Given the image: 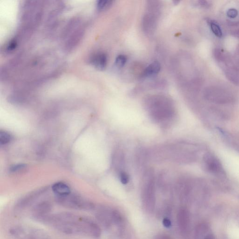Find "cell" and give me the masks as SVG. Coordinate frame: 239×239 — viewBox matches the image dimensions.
Instances as JSON below:
<instances>
[{"label": "cell", "instance_id": "cell-18", "mask_svg": "<svg viewBox=\"0 0 239 239\" xmlns=\"http://www.w3.org/2000/svg\"><path fill=\"white\" fill-rule=\"evenodd\" d=\"M198 2L199 5L204 8H208L211 5V2L207 1H199Z\"/></svg>", "mask_w": 239, "mask_h": 239}, {"label": "cell", "instance_id": "cell-19", "mask_svg": "<svg viewBox=\"0 0 239 239\" xmlns=\"http://www.w3.org/2000/svg\"><path fill=\"white\" fill-rule=\"evenodd\" d=\"M163 224L165 228H170L172 226V222L169 218H163Z\"/></svg>", "mask_w": 239, "mask_h": 239}, {"label": "cell", "instance_id": "cell-21", "mask_svg": "<svg viewBox=\"0 0 239 239\" xmlns=\"http://www.w3.org/2000/svg\"><path fill=\"white\" fill-rule=\"evenodd\" d=\"M233 34H234V36L238 37V38H239V29H238V30H235V31H234V32H233Z\"/></svg>", "mask_w": 239, "mask_h": 239}, {"label": "cell", "instance_id": "cell-16", "mask_svg": "<svg viewBox=\"0 0 239 239\" xmlns=\"http://www.w3.org/2000/svg\"><path fill=\"white\" fill-rule=\"evenodd\" d=\"M119 179L123 185H126L129 183L130 180L129 175L125 171H122L119 173Z\"/></svg>", "mask_w": 239, "mask_h": 239}, {"label": "cell", "instance_id": "cell-10", "mask_svg": "<svg viewBox=\"0 0 239 239\" xmlns=\"http://www.w3.org/2000/svg\"><path fill=\"white\" fill-rule=\"evenodd\" d=\"M161 66L159 63L155 61L147 67L144 71L143 75L145 77H151L157 75L160 71Z\"/></svg>", "mask_w": 239, "mask_h": 239}, {"label": "cell", "instance_id": "cell-9", "mask_svg": "<svg viewBox=\"0 0 239 239\" xmlns=\"http://www.w3.org/2000/svg\"><path fill=\"white\" fill-rule=\"evenodd\" d=\"M52 210V206L49 203L44 202L36 205L33 209V214L37 217H43L44 215Z\"/></svg>", "mask_w": 239, "mask_h": 239}, {"label": "cell", "instance_id": "cell-3", "mask_svg": "<svg viewBox=\"0 0 239 239\" xmlns=\"http://www.w3.org/2000/svg\"><path fill=\"white\" fill-rule=\"evenodd\" d=\"M142 199L145 206L150 211L154 210L155 197V182L154 172L151 169H148L143 177Z\"/></svg>", "mask_w": 239, "mask_h": 239}, {"label": "cell", "instance_id": "cell-14", "mask_svg": "<svg viewBox=\"0 0 239 239\" xmlns=\"http://www.w3.org/2000/svg\"><path fill=\"white\" fill-rule=\"evenodd\" d=\"M113 1L110 0H101L97 3V8L99 10H103L108 8L111 5Z\"/></svg>", "mask_w": 239, "mask_h": 239}, {"label": "cell", "instance_id": "cell-12", "mask_svg": "<svg viewBox=\"0 0 239 239\" xmlns=\"http://www.w3.org/2000/svg\"><path fill=\"white\" fill-rule=\"evenodd\" d=\"M210 27L213 33L218 38H221L222 36V32L220 27L218 24H216L213 21L210 22Z\"/></svg>", "mask_w": 239, "mask_h": 239}, {"label": "cell", "instance_id": "cell-7", "mask_svg": "<svg viewBox=\"0 0 239 239\" xmlns=\"http://www.w3.org/2000/svg\"><path fill=\"white\" fill-rule=\"evenodd\" d=\"M91 61L95 67L100 70H103L107 66V56L103 53H98L92 57Z\"/></svg>", "mask_w": 239, "mask_h": 239}, {"label": "cell", "instance_id": "cell-11", "mask_svg": "<svg viewBox=\"0 0 239 239\" xmlns=\"http://www.w3.org/2000/svg\"><path fill=\"white\" fill-rule=\"evenodd\" d=\"M178 225L181 230L184 231L186 228L187 225V218L186 212L183 209L179 211L177 216Z\"/></svg>", "mask_w": 239, "mask_h": 239}, {"label": "cell", "instance_id": "cell-17", "mask_svg": "<svg viewBox=\"0 0 239 239\" xmlns=\"http://www.w3.org/2000/svg\"><path fill=\"white\" fill-rule=\"evenodd\" d=\"M227 16L229 18H234L238 16V12L236 9L232 8V9H229L228 11H227Z\"/></svg>", "mask_w": 239, "mask_h": 239}, {"label": "cell", "instance_id": "cell-13", "mask_svg": "<svg viewBox=\"0 0 239 239\" xmlns=\"http://www.w3.org/2000/svg\"><path fill=\"white\" fill-rule=\"evenodd\" d=\"M11 140V136L7 132L2 131L0 133V144L5 145L10 143Z\"/></svg>", "mask_w": 239, "mask_h": 239}, {"label": "cell", "instance_id": "cell-15", "mask_svg": "<svg viewBox=\"0 0 239 239\" xmlns=\"http://www.w3.org/2000/svg\"><path fill=\"white\" fill-rule=\"evenodd\" d=\"M127 58L125 56L120 55L118 56L115 59V65L118 67H122L127 62Z\"/></svg>", "mask_w": 239, "mask_h": 239}, {"label": "cell", "instance_id": "cell-4", "mask_svg": "<svg viewBox=\"0 0 239 239\" xmlns=\"http://www.w3.org/2000/svg\"><path fill=\"white\" fill-rule=\"evenodd\" d=\"M57 201L62 206L75 210H92L94 207V205L88 201L80 197L70 195L65 197H57Z\"/></svg>", "mask_w": 239, "mask_h": 239}, {"label": "cell", "instance_id": "cell-5", "mask_svg": "<svg viewBox=\"0 0 239 239\" xmlns=\"http://www.w3.org/2000/svg\"><path fill=\"white\" fill-rule=\"evenodd\" d=\"M204 94L206 99L216 103H228L231 101L232 98L229 91L218 86L207 87L205 90Z\"/></svg>", "mask_w": 239, "mask_h": 239}, {"label": "cell", "instance_id": "cell-20", "mask_svg": "<svg viewBox=\"0 0 239 239\" xmlns=\"http://www.w3.org/2000/svg\"><path fill=\"white\" fill-rule=\"evenodd\" d=\"M25 166L24 164L16 165V166H13L12 168H11V171H13V172H16V171L23 170V169H25Z\"/></svg>", "mask_w": 239, "mask_h": 239}, {"label": "cell", "instance_id": "cell-6", "mask_svg": "<svg viewBox=\"0 0 239 239\" xmlns=\"http://www.w3.org/2000/svg\"><path fill=\"white\" fill-rule=\"evenodd\" d=\"M221 65L223 66L226 78L233 84L239 85V67L231 64L229 59Z\"/></svg>", "mask_w": 239, "mask_h": 239}, {"label": "cell", "instance_id": "cell-2", "mask_svg": "<svg viewBox=\"0 0 239 239\" xmlns=\"http://www.w3.org/2000/svg\"><path fill=\"white\" fill-rule=\"evenodd\" d=\"M145 108L153 121L161 125L167 126L176 117V110L172 102L163 97L150 98L145 102Z\"/></svg>", "mask_w": 239, "mask_h": 239}, {"label": "cell", "instance_id": "cell-1", "mask_svg": "<svg viewBox=\"0 0 239 239\" xmlns=\"http://www.w3.org/2000/svg\"><path fill=\"white\" fill-rule=\"evenodd\" d=\"M44 220L57 230L68 234H83L98 238L101 235L98 225L92 219L70 213H60Z\"/></svg>", "mask_w": 239, "mask_h": 239}, {"label": "cell", "instance_id": "cell-8", "mask_svg": "<svg viewBox=\"0 0 239 239\" xmlns=\"http://www.w3.org/2000/svg\"><path fill=\"white\" fill-rule=\"evenodd\" d=\"M52 190L57 197H65L71 193L69 187L62 182L55 183L52 186Z\"/></svg>", "mask_w": 239, "mask_h": 239}, {"label": "cell", "instance_id": "cell-22", "mask_svg": "<svg viewBox=\"0 0 239 239\" xmlns=\"http://www.w3.org/2000/svg\"><path fill=\"white\" fill-rule=\"evenodd\" d=\"M205 239H215V238L213 235H210L207 236Z\"/></svg>", "mask_w": 239, "mask_h": 239}]
</instances>
